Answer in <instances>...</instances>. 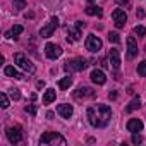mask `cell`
Instances as JSON below:
<instances>
[{
	"label": "cell",
	"mask_w": 146,
	"mask_h": 146,
	"mask_svg": "<svg viewBox=\"0 0 146 146\" xmlns=\"http://www.w3.org/2000/svg\"><path fill=\"white\" fill-rule=\"evenodd\" d=\"M88 120L93 127H107L108 122H110V117H112V110L108 105H93L88 108Z\"/></svg>",
	"instance_id": "obj_1"
},
{
	"label": "cell",
	"mask_w": 146,
	"mask_h": 146,
	"mask_svg": "<svg viewBox=\"0 0 146 146\" xmlns=\"http://www.w3.org/2000/svg\"><path fill=\"white\" fill-rule=\"evenodd\" d=\"M40 143L41 144H58V146H65V137L60 136L58 132H45L41 137H40Z\"/></svg>",
	"instance_id": "obj_2"
},
{
	"label": "cell",
	"mask_w": 146,
	"mask_h": 146,
	"mask_svg": "<svg viewBox=\"0 0 146 146\" xmlns=\"http://www.w3.org/2000/svg\"><path fill=\"white\" fill-rule=\"evenodd\" d=\"M86 60L84 58H81V57H78V58H72V60H67L65 62V65H64V69L67 70V72H74V70H84L86 69Z\"/></svg>",
	"instance_id": "obj_3"
},
{
	"label": "cell",
	"mask_w": 146,
	"mask_h": 146,
	"mask_svg": "<svg viewBox=\"0 0 146 146\" xmlns=\"http://www.w3.org/2000/svg\"><path fill=\"white\" fill-rule=\"evenodd\" d=\"M14 62H16L23 70H26V72H35V65L26 58L24 53H16V55H14Z\"/></svg>",
	"instance_id": "obj_4"
},
{
	"label": "cell",
	"mask_w": 146,
	"mask_h": 146,
	"mask_svg": "<svg viewBox=\"0 0 146 146\" xmlns=\"http://www.w3.org/2000/svg\"><path fill=\"white\" fill-rule=\"evenodd\" d=\"M7 137H9V141H11L12 144L19 143V141L23 139V129H21L19 125H9V127H7Z\"/></svg>",
	"instance_id": "obj_5"
},
{
	"label": "cell",
	"mask_w": 146,
	"mask_h": 146,
	"mask_svg": "<svg viewBox=\"0 0 146 146\" xmlns=\"http://www.w3.org/2000/svg\"><path fill=\"white\" fill-rule=\"evenodd\" d=\"M102 40L98 38V36H95V35H88V38H86V48L90 50V52H98V50H102Z\"/></svg>",
	"instance_id": "obj_6"
},
{
	"label": "cell",
	"mask_w": 146,
	"mask_h": 146,
	"mask_svg": "<svg viewBox=\"0 0 146 146\" xmlns=\"http://www.w3.org/2000/svg\"><path fill=\"white\" fill-rule=\"evenodd\" d=\"M45 55H46L48 58L55 60V58H58V57L62 55V48H60L58 45H55V43H46V46H45Z\"/></svg>",
	"instance_id": "obj_7"
},
{
	"label": "cell",
	"mask_w": 146,
	"mask_h": 146,
	"mask_svg": "<svg viewBox=\"0 0 146 146\" xmlns=\"http://www.w3.org/2000/svg\"><path fill=\"white\" fill-rule=\"evenodd\" d=\"M112 19H113V23H115L117 28H124V24L127 23V14L122 9H115L112 12Z\"/></svg>",
	"instance_id": "obj_8"
},
{
	"label": "cell",
	"mask_w": 146,
	"mask_h": 146,
	"mask_svg": "<svg viewBox=\"0 0 146 146\" xmlns=\"http://www.w3.org/2000/svg\"><path fill=\"white\" fill-rule=\"evenodd\" d=\"M57 26H58V19H57V17H52V19H50V24L40 29V36H41V38H50V36L53 35V31H55Z\"/></svg>",
	"instance_id": "obj_9"
},
{
	"label": "cell",
	"mask_w": 146,
	"mask_h": 146,
	"mask_svg": "<svg viewBox=\"0 0 146 146\" xmlns=\"http://www.w3.org/2000/svg\"><path fill=\"white\" fill-rule=\"evenodd\" d=\"M90 78H91V81H93L95 84H105V81H107L105 72H103V70H100V69H95V70H91Z\"/></svg>",
	"instance_id": "obj_10"
},
{
	"label": "cell",
	"mask_w": 146,
	"mask_h": 146,
	"mask_svg": "<svg viewBox=\"0 0 146 146\" xmlns=\"http://www.w3.org/2000/svg\"><path fill=\"white\" fill-rule=\"evenodd\" d=\"M108 60H110V64H112L113 69H119L120 67V52L117 48H112L108 52Z\"/></svg>",
	"instance_id": "obj_11"
},
{
	"label": "cell",
	"mask_w": 146,
	"mask_h": 146,
	"mask_svg": "<svg viewBox=\"0 0 146 146\" xmlns=\"http://www.w3.org/2000/svg\"><path fill=\"white\" fill-rule=\"evenodd\" d=\"M57 112L64 117V119H70L72 113H74V108H72V105H67V103H62L57 107Z\"/></svg>",
	"instance_id": "obj_12"
},
{
	"label": "cell",
	"mask_w": 146,
	"mask_h": 146,
	"mask_svg": "<svg viewBox=\"0 0 146 146\" xmlns=\"http://www.w3.org/2000/svg\"><path fill=\"white\" fill-rule=\"evenodd\" d=\"M81 38V29L79 28H69L67 29V41L72 43V41H78Z\"/></svg>",
	"instance_id": "obj_13"
},
{
	"label": "cell",
	"mask_w": 146,
	"mask_h": 146,
	"mask_svg": "<svg viewBox=\"0 0 146 146\" xmlns=\"http://www.w3.org/2000/svg\"><path fill=\"white\" fill-rule=\"evenodd\" d=\"M127 53H129V57L137 55V43H136V38L134 36H129L127 38Z\"/></svg>",
	"instance_id": "obj_14"
},
{
	"label": "cell",
	"mask_w": 146,
	"mask_h": 146,
	"mask_svg": "<svg viewBox=\"0 0 146 146\" xmlns=\"http://www.w3.org/2000/svg\"><path fill=\"white\" fill-rule=\"evenodd\" d=\"M141 129H143V122L139 119H131L127 122V131L129 132H139Z\"/></svg>",
	"instance_id": "obj_15"
},
{
	"label": "cell",
	"mask_w": 146,
	"mask_h": 146,
	"mask_svg": "<svg viewBox=\"0 0 146 146\" xmlns=\"http://www.w3.org/2000/svg\"><path fill=\"white\" fill-rule=\"evenodd\" d=\"M74 96L78 98V100H83V98H90V96H95V93L90 90V88H78V91L74 93Z\"/></svg>",
	"instance_id": "obj_16"
},
{
	"label": "cell",
	"mask_w": 146,
	"mask_h": 146,
	"mask_svg": "<svg viewBox=\"0 0 146 146\" xmlns=\"http://www.w3.org/2000/svg\"><path fill=\"white\" fill-rule=\"evenodd\" d=\"M84 12H86L88 16H96V17H102V16H103V11H102L98 5H88V7L84 9Z\"/></svg>",
	"instance_id": "obj_17"
},
{
	"label": "cell",
	"mask_w": 146,
	"mask_h": 146,
	"mask_svg": "<svg viewBox=\"0 0 146 146\" xmlns=\"http://www.w3.org/2000/svg\"><path fill=\"white\" fill-rule=\"evenodd\" d=\"M4 72H5V76H11V78H14V79H23V74H19L17 69L12 67V65H7V67L4 69Z\"/></svg>",
	"instance_id": "obj_18"
},
{
	"label": "cell",
	"mask_w": 146,
	"mask_h": 146,
	"mask_svg": "<svg viewBox=\"0 0 146 146\" xmlns=\"http://www.w3.org/2000/svg\"><path fill=\"white\" fill-rule=\"evenodd\" d=\"M70 86H72V78H70V76L62 78V79L58 81V88H60V90H69Z\"/></svg>",
	"instance_id": "obj_19"
},
{
	"label": "cell",
	"mask_w": 146,
	"mask_h": 146,
	"mask_svg": "<svg viewBox=\"0 0 146 146\" xmlns=\"http://www.w3.org/2000/svg\"><path fill=\"white\" fill-rule=\"evenodd\" d=\"M55 100V90H46L43 95V103H52Z\"/></svg>",
	"instance_id": "obj_20"
},
{
	"label": "cell",
	"mask_w": 146,
	"mask_h": 146,
	"mask_svg": "<svg viewBox=\"0 0 146 146\" xmlns=\"http://www.w3.org/2000/svg\"><path fill=\"white\" fill-rule=\"evenodd\" d=\"M139 107H141V100H139V98H134V100L129 103L127 112H132V110H136V108H139Z\"/></svg>",
	"instance_id": "obj_21"
},
{
	"label": "cell",
	"mask_w": 146,
	"mask_h": 146,
	"mask_svg": "<svg viewBox=\"0 0 146 146\" xmlns=\"http://www.w3.org/2000/svg\"><path fill=\"white\" fill-rule=\"evenodd\" d=\"M137 74H139L141 78L146 76V60H143L141 64H137Z\"/></svg>",
	"instance_id": "obj_22"
},
{
	"label": "cell",
	"mask_w": 146,
	"mask_h": 146,
	"mask_svg": "<svg viewBox=\"0 0 146 146\" xmlns=\"http://www.w3.org/2000/svg\"><path fill=\"white\" fill-rule=\"evenodd\" d=\"M9 95H11V98H12V100H16V102L21 98V93H19V90H17V88H12V90H9Z\"/></svg>",
	"instance_id": "obj_23"
},
{
	"label": "cell",
	"mask_w": 146,
	"mask_h": 146,
	"mask_svg": "<svg viewBox=\"0 0 146 146\" xmlns=\"http://www.w3.org/2000/svg\"><path fill=\"white\" fill-rule=\"evenodd\" d=\"M0 102H2V108H9V96L5 93H0Z\"/></svg>",
	"instance_id": "obj_24"
},
{
	"label": "cell",
	"mask_w": 146,
	"mask_h": 146,
	"mask_svg": "<svg viewBox=\"0 0 146 146\" xmlns=\"http://www.w3.org/2000/svg\"><path fill=\"white\" fill-rule=\"evenodd\" d=\"M134 35L144 36V35H146V28H144V26H136V28H134Z\"/></svg>",
	"instance_id": "obj_25"
},
{
	"label": "cell",
	"mask_w": 146,
	"mask_h": 146,
	"mask_svg": "<svg viewBox=\"0 0 146 146\" xmlns=\"http://www.w3.org/2000/svg\"><path fill=\"white\" fill-rule=\"evenodd\" d=\"M108 40H110L112 43H119V41H120V36H119V33H110V35H108Z\"/></svg>",
	"instance_id": "obj_26"
},
{
	"label": "cell",
	"mask_w": 146,
	"mask_h": 146,
	"mask_svg": "<svg viewBox=\"0 0 146 146\" xmlns=\"http://www.w3.org/2000/svg\"><path fill=\"white\" fill-rule=\"evenodd\" d=\"M11 31H12V35H16V36H17V35H21V33L24 31V28H23V26H19V24H16Z\"/></svg>",
	"instance_id": "obj_27"
},
{
	"label": "cell",
	"mask_w": 146,
	"mask_h": 146,
	"mask_svg": "<svg viewBox=\"0 0 146 146\" xmlns=\"http://www.w3.org/2000/svg\"><path fill=\"white\" fill-rule=\"evenodd\" d=\"M131 141H132L134 144H139V143H143V137H141L139 134H136V132H132V137H131Z\"/></svg>",
	"instance_id": "obj_28"
},
{
	"label": "cell",
	"mask_w": 146,
	"mask_h": 146,
	"mask_svg": "<svg viewBox=\"0 0 146 146\" xmlns=\"http://www.w3.org/2000/svg\"><path fill=\"white\" fill-rule=\"evenodd\" d=\"M26 112H28L31 117H35V115H36V107H35V105H28V107H26Z\"/></svg>",
	"instance_id": "obj_29"
},
{
	"label": "cell",
	"mask_w": 146,
	"mask_h": 146,
	"mask_svg": "<svg viewBox=\"0 0 146 146\" xmlns=\"http://www.w3.org/2000/svg\"><path fill=\"white\" fill-rule=\"evenodd\" d=\"M23 7H24V0H17V4H16V11L23 9Z\"/></svg>",
	"instance_id": "obj_30"
},
{
	"label": "cell",
	"mask_w": 146,
	"mask_h": 146,
	"mask_svg": "<svg viewBox=\"0 0 146 146\" xmlns=\"http://www.w3.org/2000/svg\"><path fill=\"white\" fill-rule=\"evenodd\" d=\"M136 16H137L139 19H143V17H144V11H143V9H137V12H136Z\"/></svg>",
	"instance_id": "obj_31"
},
{
	"label": "cell",
	"mask_w": 146,
	"mask_h": 146,
	"mask_svg": "<svg viewBox=\"0 0 146 146\" xmlns=\"http://www.w3.org/2000/svg\"><path fill=\"white\" fill-rule=\"evenodd\" d=\"M115 2H117L119 5H127V4H129V0H115Z\"/></svg>",
	"instance_id": "obj_32"
},
{
	"label": "cell",
	"mask_w": 146,
	"mask_h": 146,
	"mask_svg": "<svg viewBox=\"0 0 146 146\" xmlns=\"http://www.w3.org/2000/svg\"><path fill=\"white\" fill-rule=\"evenodd\" d=\"M100 64H102V67H103V69H107V67H108V64H107V58H102V60H100Z\"/></svg>",
	"instance_id": "obj_33"
},
{
	"label": "cell",
	"mask_w": 146,
	"mask_h": 146,
	"mask_svg": "<svg viewBox=\"0 0 146 146\" xmlns=\"http://www.w3.org/2000/svg\"><path fill=\"white\" fill-rule=\"evenodd\" d=\"M84 26H86V24H84V23H81V21H78V23H76V28H79V29H83Z\"/></svg>",
	"instance_id": "obj_34"
},
{
	"label": "cell",
	"mask_w": 146,
	"mask_h": 146,
	"mask_svg": "<svg viewBox=\"0 0 146 146\" xmlns=\"http://www.w3.org/2000/svg\"><path fill=\"white\" fill-rule=\"evenodd\" d=\"M36 86H38V88H43V86H45V83H43V81H38V83H36Z\"/></svg>",
	"instance_id": "obj_35"
},
{
	"label": "cell",
	"mask_w": 146,
	"mask_h": 146,
	"mask_svg": "<svg viewBox=\"0 0 146 146\" xmlns=\"http://www.w3.org/2000/svg\"><path fill=\"white\" fill-rule=\"evenodd\" d=\"M110 98H112V100H115V98H117V93H115V91H112V93H110Z\"/></svg>",
	"instance_id": "obj_36"
},
{
	"label": "cell",
	"mask_w": 146,
	"mask_h": 146,
	"mask_svg": "<svg viewBox=\"0 0 146 146\" xmlns=\"http://www.w3.org/2000/svg\"><path fill=\"white\" fill-rule=\"evenodd\" d=\"M90 2H95V0H90Z\"/></svg>",
	"instance_id": "obj_37"
},
{
	"label": "cell",
	"mask_w": 146,
	"mask_h": 146,
	"mask_svg": "<svg viewBox=\"0 0 146 146\" xmlns=\"http://www.w3.org/2000/svg\"><path fill=\"white\" fill-rule=\"evenodd\" d=\"M144 50H146V48H144Z\"/></svg>",
	"instance_id": "obj_38"
}]
</instances>
